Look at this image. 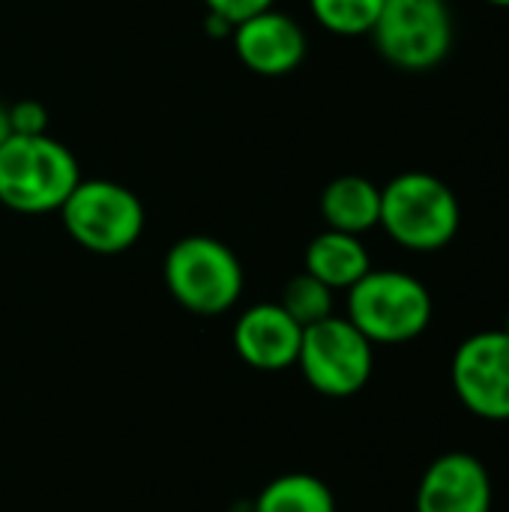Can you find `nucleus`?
I'll return each mask as SVG.
<instances>
[{
  "mask_svg": "<svg viewBox=\"0 0 509 512\" xmlns=\"http://www.w3.org/2000/svg\"><path fill=\"white\" fill-rule=\"evenodd\" d=\"M66 234L96 255H120L144 234L141 198L114 180H81L60 207Z\"/></svg>",
  "mask_w": 509,
  "mask_h": 512,
  "instance_id": "nucleus-5",
  "label": "nucleus"
},
{
  "mask_svg": "<svg viewBox=\"0 0 509 512\" xmlns=\"http://www.w3.org/2000/svg\"><path fill=\"white\" fill-rule=\"evenodd\" d=\"M495 486L489 468L465 450L438 456L420 477L417 512H492Z\"/></svg>",
  "mask_w": 509,
  "mask_h": 512,
  "instance_id": "nucleus-9",
  "label": "nucleus"
},
{
  "mask_svg": "<svg viewBox=\"0 0 509 512\" xmlns=\"http://www.w3.org/2000/svg\"><path fill=\"white\" fill-rule=\"evenodd\" d=\"M9 129L12 135H48V111L36 99H21L9 105Z\"/></svg>",
  "mask_w": 509,
  "mask_h": 512,
  "instance_id": "nucleus-17",
  "label": "nucleus"
},
{
  "mask_svg": "<svg viewBox=\"0 0 509 512\" xmlns=\"http://www.w3.org/2000/svg\"><path fill=\"white\" fill-rule=\"evenodd\" d=\"M462 207L456 192L435 174L405 171L381 189L378 225L411 252H438L459 234Z\"/></svg>",
  "mask_w": 509,
  "mask_h": 512,
  "instance_id": "nucleus-2",
  "label": "nucleus"
},
{
  "mask_svg": "<svg viewBox=\"0 0 509 512\" xmlns=\"http://www.w3.org/2000/svg\"><path fill=\"white\" fill-rule=\"evenodd\" d=\"M234 51L243 60L246 69L255 75L279 78L294 72L306 57V33L303 27L276 9H264L231 30Z\"/></svg>",
  "mask_w": 509,
  "mask_h": 512,
  "instance_id": "nucleus-10",
  "label": "nucleus"
},
{
  "mask_svg": "<svg viewBox=\"0 0 509 512\" xmlns=\"http://www.w3.org/2000/svg\"><path fill=\"white\" fill-rule=\"evenodd\" d=\"M297 366L306 384L330 399L357 396L375 372V345L339 315L303 330Z\"/></svg>",
  "mask_w": 509,
  "mask_h": 512,
  "instance_id": "nucleus-6",
  "label": "nucleus"
},
{
  "mask_svg": "<svg viewBox=\"0 0 509 512\" xmlns=\"http://www.w3.org/2000/svg\"><path fill=\"white\" fill-rule=\"evenodd\" d=\"M9 135H12V129H9V108L0 105V144H3Z\"/></svg>",
  "mask_w": 509,
  "mask_h": 512,
  "instance_id": "nucleus-19",
  "label": "nucleus"
},
{
  "mask_svg": "<svg viewBox=\"0 0 509 512\" xmlns=\"http://www.w3.org/2000/svg\"><path fill=\"white\" fill-rule=\"evenodd\" d=\"M321 216L327 228L360 237L381 219V189L360 174L336 177L321 192Z\"/></svg>",
  "mask_w": 509,
  "mask_h": 512,
  "instance_id": "nucleus-13",
  "label": "nucleus"
},
{
  "mask_svg": "<svg viewBox=\"0 0 509 512\" xmlns=\"http://www.w3.org/2000/svg\"><path fill=\"white\" fill-rule=\"evenodd\" d=\"M369 270L372 258L357 234L327 228L306 246V273H312L333 291H348Z\"/></svg>",
  "mask_w": 509,
  "mask_h": 512,
  "instance_id": "nucleus-12",
  "label": "nucleus"
},
{
  "mask_svg": "<svg viewBox=\"0 0 509 512\" xmlns=\"http://www.w3.org/2000/svg\"><path fill=\"white\" fill-rule=\"evenodd\" d=\"M231 339L237 357L252 369L282 372L297 366L303 327L279 303H258L237 318Z\"/></svg>",
  "mask_w": 509,
  "mask_h": 512,
  "instance_id": "nucleus-11",
  "label": "nucleus"
},
{
  "mask_svg": "<svg viewBox=\"0 0 509 512\" xmlns=\"http://www.w3.org/2000/svg\"><path fill=\"white\" fill-rule=\"evenodd\" d=\"M429 288L405 270H369L348 288V321L372 345H402L432 324Z\"/></svg>",
  "mask_w": 509,
  "mask_h": 512,
  "instance_id": "nucleus-3",
  "label": "nucleus"
},
{
  "mask_svg": "<svg viewBox=\"0 0 509 512\" xmlns=\"http://www.w3.org/2000/svg\"><path fill=\"white\" fill-rule=\"evenodd\" d=\"M81 183L75 153L51 135H9L0 144V204L39 216L60 210Z\"/></svg>",
  "mask_w": 509,
  "mask_h": 512,
  "instance_id": "nucleus-1",
  "label": "nucleus"
},
{
  "mask_svg": "<svg viewBox=\"0 0 509 512\" xmlns=\"http://www.w3.org/2000/svg\"><path fill=\"white\" fill-rule=\"evenodd\" d=\"M369 33L387 63L426 72L453 48V12L447 0H384Z\"/></svg>",
  "mask_w": 509,
  "mask_h": 512,
  "instance_id": "nucleus-7",
  "label": "nucleus"
},
{
  "mask_svg": "<svg viewBox=\"0 0 509 512\" xmlns=\"http://www.w3.org/2000/svg\"><path fill=\"white\" fill-rule=\"evenodd\" d=\"M279 306L306 330L333 315V288H327L321 279L303 270L300 276L288 279V285L282 288Z\"/></svg>",
  "mask_w": 509,
  "mask_h": 512,
  "instance_id": "nucleus-15",
  "label": "nucleus"
},
{
  "mask_svg": "<svg viewBox=\"0 0 509 512\" xmlns=\"http://www.w3.org/2000/svg\"><path fill=\"white\" fill-rule=\"evenodd\" d=\"M255 512H336V498L315 474H282L267 483L255 501Z\"/></svg>",
  "mask_w": 509,
  "mask_h": 512,
  "instance_id": "nucleus-14",
  "label": "nucleus"
},
{
  "mask_svg": "<svg viewBox=\"0 0 509 512\" xmlns=\"http://www.w3.org/2000/svg\"><path fill=\"white\" fill-rule=\"evenodd\" d=\"M171 297L192 315H222L237 306L243 294V264L216 237L192 234L177 240L162 264Z\"/></svg>",
  "mask_w": 509,
  "mask_h": 512,
  "instance_id": "nucleus-4",
  "label": "nucleus"
},
{
  "mask_svg": "<svg viewBox=\"0 0 509 512\" xmlns=\"http://www.w3.org/2000/svg\"><path fill=\"white\" fill-rule=\"evenodd\" d=\"M456 399L480 420H509V330H480L468 336L450 363Z\"/></svg>",
  "mask_w": 509,
  "mask_h": 512,
  "instance_id": "nucleus-8",
  "label": "nucleus"
},
{
  "mask_svg": "<svg viewBox=\"0 0 509 512\" xmlns=\"http://www.w3.org/2000/svg\"><path fill=\"white\" fill-rule=\"evenodd\" d=\"M489 6H501V9H509V0H486Z\"/></svg>",
  "mask_w": 509,
  "mask_h": 512,
  "instance_id": "nucleus-20",
  "label": "nucleus"
},
{
  "mask_svg": "<svg viewBox=\"0 0 509 512\" xmlns=\"http://www.w3.org/2000/svg\"><path fill=\"white\" fill-rule=\"evenodd\" d=\"M507 330H509V318H507Z\"/></svg>",
  "mask_w": 509,
  "mask_h": 512,
  "instance_id": "nucleus-21",
  "label": "nucleus"
},
{
  "mask_svg": "<svg viewBox=\"0 0 509 512\" xmlns=\"http://www.w3.org/2000/svg\"><path fill=\"white\" fill-rule=\"evenodd\" d=\"M318 24L336 36H363L375 27L384 0H309Z\"/></svg>",
  "mask_w": 509,
  "mask_h": 512,
  "instance_id": "nucleus-16",
  "label": "nucleus"
},
{
  "mask_svg": "<svg viewBox=\"0 0 509 512\" xmlns=\"http://www.w3.org/2000/svg\"><path fill=\"white\" fill-rule=\"evenodd\" d=\"M204 3L213 15H219L222 21H228L234 27V24L252 18L264 9H273L276 0H204Z\"/></svg>",
  "mask_w": 509,
  "mask_h": 512,
  "instance_id": "nucleus-18",
  "label": "nucleus"
}]
</instances>
